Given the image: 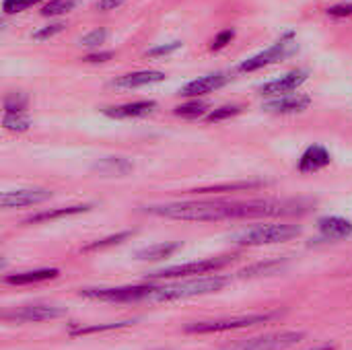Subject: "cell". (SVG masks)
Listing matches in <instances>:
<instances>
[{
  "label": "cell",
  "instance_id": "1",
  "mask_svg": "<svg viewBox=\"0 0 352 350\" xmlns=\"http://www.w3.org/2000/svg\"><path fill=\"white\" fill-rule=\"evenodd\" d=\"M309 202L295 198H254V200H186L142 206L146 215L190 221V223H214L229 219H276L295 217L309 210Z\"/></svg>",
  "mask_w": 352,
  "mask_h": 350
},
{
  "label": "cell",
  "instance_id": "2",
  "mask_svg": "<svg viewBox=\"0 0 352 350\" xmlns=\"http://www.w3.org/2000/svg\"><path fill=\"white\" fill-rule=\"evenodd\" d=\"M229 283H231V278L221 276V274L190 276V278H184L179 283L167 285V287H155L148 301H153V303H171V301H184V299H192V297H202V295L223 291Z\"/></svg>",
  "mask_w": 352,
  "mask_h": 350
},
{
  "label": "cell",
  "instance_id": "3",
  "mask_svg": "<svg viewBox=\"0 0 352 350\" xmlns=\"http://www.w3.org/2000/svg\"><path fill=\"white\" fill-rule=\"evenodd\" d=\"M301 235V227L289 225V223H268V225H256L235 237V243L258 248V245H270V243H285Z\"/></svg>",
  "mask_w": 352,
  "mask_h": 350
},
{
  "label": "cell",
  "instance_id": "4",
  "mask_svg": "<svg viewBox=\"0 0 352 350\" xmlns=\"http://www.w3.org/2000/svg\"><path fill=\"white\" fill-rule=\"evenodd\" d=\"M278 314H252V316H237V318H223V320H208V322H194L186 326L188 334H219L231 330H243L260 324H268Z\"/></svg>",
  "mask_w": 352,
  "mask_h": 350
},
{
  "label": "cell",
  "instance_id": "5",
  "mask_svg": "<svg viewBox=\"0 0 352 350\" xmlns=\"http://www.w3.org/2000/svg\"><path fill=\"white\" fill-rule=\"evenodd\" d=\"M155 287L151 285H134V287H111V289H80L78 295L91 301H105V303H134V301H148Z\"/></svg>",
  "mask_w": 352,
  "mask_h": 350
},
{
  "label": "cell",
  "instance_id": "6",
  "mask_svg": "<svg viewBox=\"0 0 352 350\" xmlns=\"http://www.w3.org/2000/svg\"><path fill=\"white\" fill-rule=\"evenodd\" d=\"M293 50H295V33L289 31V33H285L276 43H272L270 47H266L264 52H260V54H256V56L243 60V62L237 66V70H239V72H256V70H262V68H266V66H270V64L280 62V60L287 58Z\"/></svg>",
  "mask_w": 352,
  "mask_h": 350
},
{
  "label": "cell",
  "instance_id": "7",
  "mask_svg": "<svg viewBox=\"0 0 352 350\" xmlns=\"http://www.w3.org/2000/svg\"><path fill=\"white\" fill-rule=\"evenodd\" d=\"M231 262H233L231 256H221V258H208V260L190 262V264H177V266H169V268H163V270L151 274V278H190V276H202V274L217 272V270L229 266Z\"/></svg>",
  "mask_w": 352,
  "mask_h": 350
},
{
  "label": "cell",
  "instance_id": "8",
  "mask_svg": "<svg viewBox=\"0 0 352 350\" xmlns=\"http://www.w3.org/2000/svg\"><path fill=\"white\" fill-rule=\"evenodd\" d=\"M66 309L60 305H52V303H33V305H25L12 311H4L2 320L4 322H14V324H37V322H47V320H58L64 318Z\"/></svg>",
  "mask_w": 352,
  "mask_h": 350
},
{
  "label": "cell",
  "instance_id": "9",
  "mask_svg": "<svg viewBox=\"0 0 352 350\" xmlns=\"http://www.w3.org/2000/svg\"><path fill=\"white\" fill-rule=\"evenodd\" d=\"M303 338H305L303 332H274V334L237 342L225 350H289L297 347Z\"/></svg>",
  "mask_w": 352,
  "mask_h": 350
},
{
  "label": "cell",
  "instance_id": "10",
  "mask_svg": "<svg viewBox=\"0 0 352 350\" xmlns=\"http://www.w3.org/2000/svg\"><path fill=\"white\" fill-rule=\"evenodd\" d=\"M307 78H309V70L307 68H295V70L283 74L280 78H274V80H268V83L260 85L256 91H258L260 97L276 99V97L293 95Z\"/></svg>",
  "mask_w": 352,
  "mask_h": 350
},
{
  "label": "cell",
  "instance_id": "11",
  "mask_svg": "<svg viewBox=\"0 0 352 350\" xmlns=\"http://www.w3.org/2000/svg\"><path fill=\"white\" fill-rule=\"evenodd\" d=\"M229 80H231V74H227V72L204 74V76H198V78L186 83V85L177 91V95L188 97V99H198V97H202V95H208V93H214V91L223 89Z\"/></svg>",
  "mask_w": 352,
  "mask_h": 350
},
{
  "label": "cell",
  "instance_id": "12",
  "mask_svg": "<svg viewBox=\"0 0 352 350\" xmlns=\"http://www.w3.org/2000/svg\"><path fill=\"white\" fill-rule=\"evenodd\" d=\"M52 196L54 194L47 188H21V190L4 192L0 198V204H2V208H25V206L43 204Z\"/></svg>",
  "mask_w": 352,
  "mask_h": 350
},
{
  "label": "cell",
  "instance_id": "13",
  "mask_svg": "<svg viewBox=\"0 0 352 350\" xmlns=\"http://www.w3.org/2000/svg\"><path fill=\"white\" fill-rule=\"evenodd\" d=\"M309 105H311V97L309 95L293 93V95L268 99L262 105V109L268 111V113H274V116H293V113H303Z\"/></svg>",
  "mask_w": 352,
  "mask_h": 350
},
{
  "label": "cell",
  "instance_id": "14",
  "mask_svg": "<svg viewBox=\"0 0 352 350\" xmlns=\"http://www.w3.org/2000/svg\"><path fill=\"white\" fill-rule=\"evenodd\" d=\"M157 101L153 99H142L134 103H124V105H111V107H101V113L113 120H130V118H146L155 113Z\"/></svg>",
  "mask_w": 352,
  "mask_h": 350
},
{
  "label": "cell",
  "instance_id": "15",
  "mask_svg": "<svg viewBox=\"0 0 352 350\" xmlns=\"http://www.w3.org/2000/svg\"><path fill=\"white\" fill-rule=\"evenodd\" d=\"M330 163H332L330 151H328L324 144H311V146H307L305 153L301 155V159H299V163H297V169H299V173L309 175V173H318V171L326 169Z\"/></svg>",
  "mask_w": 352,
  "mask_h": 350
},
{
  "label": "cell",
  "instance_id": "16",
  "mask_svg": "<svg viewBox=\"0 0 352 350\" xmlns=\"http://www.w3.org/2000/svg\"><path fill=\"white\" fill-rule=\"evenodd\" d=\"M318 231L328 241H342L352 237V223L344 217H322L318 221Z\"/></svg>",
  "mask_w": 352,
  "mask_h": 350
},
{
  "label": "cell",
  "instance_id": "17",
  "mask_svg": "<svg viewBox=\"0 0 352 350\" xmlns=\"http://www.w3.org/2000/svg\"><path fill=\"white\" fill-rule=\"evenodd\" d=\"M163 80H165V72H161V70H136V72L118 76L111 85L118 89H138V87H146V85H157Z\"/></svg>",
  "mask_w": 352,
  "mask_h": 350
},
{
  "label": "cell",
  "instance_id": "18",
  "mask_svg": "<svg viewBox=\"0 0 352 350\" xmlns=\"http://www.w3.org/2000/svg\"><path fill=\"white\" fill-rule=\"evenodd\" d=\"M58 268H41V270H27V272H16V274H8L4 276L6 285H16V287H25V285H37V283H45V281H54L58 278Z\"/></svg>",
  "mask_w": 352,
  "mask_h": 350
},
{
  "label": "cell",
  "instance_id": "19",
  "mask_svg": "<svg viewBox=\"0 0 352 350\" xmlns=\"http://www.w3.org/2000/svg\"><path fill=\"white\" fill-rule=\"evenodd\" d=\"M93 206L91 204H74V206H62V208H54V210H43L37 215L27 217L23 223L25 225H33V223H47V221H56V219H64V217H72V215H80V212H89Z\"/></svg>",
  "mask_w": 352,
  "mask_h": 350
},
{
  "label": "cell",
  "instance_id": "20",
  "mask_svg": "<svg viewBox=\"0 0 352 350\" xmlns=\"http://www.w3.org/2000/svg\"><path fill=\"white\" fill-rule=\"evenodd\" d=\"M93 169L103 175H128L134 169V165L124 157H105L99 163H95Z\"/></svg>",
  "mask_w": 352,
  "mask_h": 350
},
{
  "label": "cell",
  "instance_id": "21",
  "mask_svg": "<svg viewBox=\"0 0 352 350\" xmlns=\"http://www.w3.org/2000/svg\"><path fill=\"white\" fill-rule=\"evenodd\" d=\"M179 248H182V243H157V245L140 250L136 254V258L142 260V262H159V260H165L171 254H175Z\"/></svg>",
  "mask_w": 352,
  "mask_h": 350
},
{
  "label": "cell",
  "instance_id": "22",
  "mask_svg": "<svg viewBox=\"0 0 352 350\" xmlns=\"http://www.w3.org/2000/svg\"><path fill=\"white\" fill-rule=\"evenodd\" d=\"M208 109H210V105H208L206 101L190 99L188 103L177 105V107L173 109V116L184 118V120H200V118H206V116H208Z\"/></svg>",
  "mask_w": 352,
  "mask_h": 350
},
{
  "label": "cell",
  "instance_id": "23",
  "mask_svg": "<svg viewBox=\"0 0 352 350\" xmlns=\"http://www.w3.org/2000/svg\"><path fill=\"white\" fill-rule=\"evenodd\" d=\"M264 182H235V184H219V186H204L192 190L194 194H214V192H241V190H256L262 188Z\"/></svg>",
  "mask_w": 352,
  "mask_h": 350
},
{
  "label": "cell",
  "instance_id": "24",
  "mask_svg": "<svg viewBox=\"0 0 352 350\" xmlns=\"http://www.w3.org/2000/svg\"><path fill=\"white\" fill-rule=\"evenodd\" d=\"M31 118L27 116V111H8L2 116V126L8 130V132H14V134H21V132H27L31 128Z\"/></svg>",
  "mask_w": 352,
  "mask_h": 350
},
{
  "label": "cell",
  "instance_id": "25",
  "mask_svg": "<svg viewBox=\"0 0 352 350\" xmlns=\"http://www.w3.org/2000/svg\"><path fill=\"white\" fill-rule=\"evenodd\" d=\"M134 324V320H126V322H113V324H99V326H72L70 328V336H85V334H95V332H109V330H120Z\"/></svg>",
  "mask_w": 352,
  "mask_h": 350
},
{
  "label": "cell",
  "instance_id": "26",
  "mask_svg": "<svg viewBox=\"0 0 352 350\" xmlns=\"http://www.w3.org/2000/svg\"><path fill=\"white\" fill-rule=\"evenodd\" d=\"M76 4H78V0H47V2H43L39 12L43 17H60V14L70 12Z\"/></svg>",
  "mask_w": 352,
  "mask_h": 350
},
{
  "label": "cell",
  "instance_id": "27",
  "mask_svg": "<svg viewBox=\"0 0 352 350\" xmlns=\"http://www.w3.org/2000/svg\"><path fill=\"white\" fill-rule=\"evenodd\" d=\"M283 264L278 260H270V262H264V264H256V266H250L245 270H241L237 276L239 278H252V276H262V274H274L276 270H280Z\"/></svg>",
  "mask_w": 352,
  "mask_h": 350
},
{
  "label": "cell",
  "instance_id": "28",
  "mask_svg": "<svg viewBox=\"0 0 352 350\" xmlns=\"http://www.w3.org/2000/svg\"><path fill=\"white\" fill-rule=\"evenodd\" d=\"M241 111H243L241 105H223V107H219V109L208 111L206 122H210V124H221V122H225V120H231V118L239 116Z\"/></svg>",
  "mask_w": 352,
  "mask_h": 350
},
{
  "label": "cell",
  "instance_id": "29",
  "mask_svg": "<svg viewBox=\"0 0 352 350\" xmlns=\"http://www.w3.org/2000/svg\"><path fill=\"white\" fill-rule=\"evenodd\" d=\"M2 105H4V113H8V111H25L27 105H29V97L25 93H6Z\"/></svg>",
  "mask_w": 352,
  "mask_h": 350
},
{
  "label": "cell",
  "instance_id": "30",
  "mask_svg": "<svg viewBox=\"0 0 352 350\" xmlns=\"http://www.w3.org/2000/svg\"><path fill=\"white\" fill-rule=\"evenodd\" d=\"M41 2H47V0H2V12L4 14H16V12H23L31 6H37Z\"/></svg>",
  "mask_w": 352,
  "mask_h": 350
},
{
  "label": "cell",
  "instance_id": "31",
  "mask_svg": "<svg viewBox=\"0 0 352 350\" xmlns=\"http://www.w3.org/2000/svg\"><path fill=\"white\" fill-rule=\"evenodd\" d=\"M130 235H132V231H124V233H118V235H109V237H105V239H101V241L89 243L87 248H82V252H95V250H105V248H109V245H118V243H122L124 239H128Z\"/></svg>",
  "mask_w": 352,
  "mask_h": 350
},
{
  "label": "cell",
  "instance_id": "32",
  "mask_svg": "<svg viewBox=\"0 0 352 350\" xmlns=\"http://www.w3.org/2000/svg\"><path fill=\"white\" fill-rule=\"evenodd\" d=\"M64 29H66V23H64V21H58V23H52V25H45V27L33 31L31 37H33L35 41H47V39L56 37L58 33H62Z\"/></svg>",
  "mask_w": 352,
  "mask_h": 350
},
{
  "label": "cell",
  "instance_id": "33",
  "mask_svg": "<svg viewBox=\"0 0 352 350\" xmlns=\"http://www.w3.org/2000/svg\"><path fill=\"white\" fill-rule=\"evenodd\" d=\"M105 39H107V29L105 27H99V29H93L91 33H87L85 37H80L78 43L82 47L95 50V47H101V43H105Z\"/></svg>",
  "mask_w": 352,
  "mask_h": 350
},
{
  "label": "cell",
  "instance_id": "34",
  "mask_svg": "<svg viewBox=\"0 0 352 350\" xmlns=\"http://www.w3.org/2000/svg\"><path fill=\"white\" fill-rule=\"evenodd\" d=\"M179 47H182V41H171V43H163V45H157V47H151V50H146V56H148V58L169 56V54L177 52Z\"/></svg>",
  "mask_w": 352,
  "mask_h": 350
},
{
  "label": "cell",
  "instance_id": "35",
  "mask_svg": "<svg viewBox=\"0 0 352 350\" xmlns=\"http://www.w3.org/2000/svg\"><path fill=\"white\" fill-rule=\"evenodd\" d=\"M233 37H235V31H233V29H225V31H221V33L212 39L210 50H212V52H219V50L227 47V45L233 41Z\"/></svg>",
  "mask_w": 352,
  "mask_h": 350
},
{
  "label": "cell",
  "instance_id": "36",
  "mask_svg": "<svg viewBox=\"0 0 352 350\" xmlns=\"http://www.w3.org/2000/svg\"><path fill=\"white\" fill-rule=\"evenodd\" d=\"M330 17L334 19H344V17H352V2H340V4H332L326 10Z\"/></svg>",
  "mask_w": 352,
  "mask_h": 350
},
{
  "label": "cell",
  "instance_id": "37",
  "mask_svg": "<svg viewBox=\"0 0 352 350\" xmlns=\"http://www.w3.org/2000/svg\"><path fill=\"white\" fill-rule=\"evenodd\" d=\"M111 58H113V52H93V54H87L85 56V62L97 64V62H107Z\"/></svg>",
  "mask_w": 352,
  "mask_h": 350
},
{
  "label": "cell",
  "instance_id": "38",
  "mask_svg": "<svg viewBox=\"0 0 352 350\" xmlns=\"http://www.w3.org/2000/svg\"><path fill=\"white\" fill-rule=\"evenodd\" d=\"M124 2H126V0H97V8H99V10H103V12H107V10H116V8H120Z\"/></svg>",
  "mask_w": 352,
  "mask_h": 350
}]
</instances>
